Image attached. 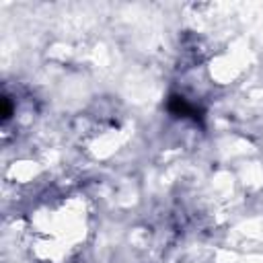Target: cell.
<instances>
[{"instance_id": "6da1fadb", "label": "cell", "mask_w": 263, "mask_h": 263, "mask_svg": "<svg viewBox=\"0 0 263 263\" xmlns=\"http://www.w3.org/2000/svg\"><path fill=\"white\" fill-rule=\"evenodd\" d=\"M168 111L175 113V115H179V117H193V119H197L195 107H191V105H189L183 97H179V95H173V97L168 99Z\"/></svg>"}]
</instances>
